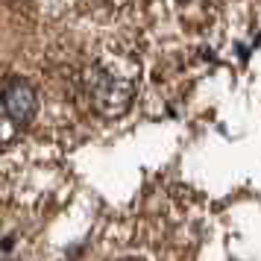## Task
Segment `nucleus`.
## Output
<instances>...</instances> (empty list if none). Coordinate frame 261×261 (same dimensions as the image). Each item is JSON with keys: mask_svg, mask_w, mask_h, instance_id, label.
<instances>
[{"mask_svg": "<svg viewBox=\"0 0 261 261\" xmlns=\"http://www.w3.org/2000/svg\"><path fill=\"white\" fill-rule=\"evenodd\" d=\"M138 62L123 50H103L83 73V91L100 118H120L135 100Z\"/></svg>", "mask_w": 261, "mask_h": 261, "instance_id": "nucleus-1", "label": "nucleus"}, {"mask_svg": "<svg viewBox=\"0 0 261 261\" xmlns=\"http://www.w3.org/2000/svg\"><path fill=\"white\" fill-rule=\"evenodd\" d=\"M3 109H6V118L12 123H27V120L36 115L38 100L36 91L30 88V83L24 80H9L6 91H3Z\"/></svg>", "mask_w": 261, "mask_h": 261, "instance_id": "nucleus-2", "label": "nucleus"}]
</instances>
